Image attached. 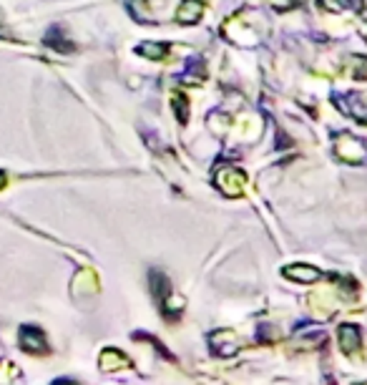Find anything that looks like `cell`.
<instances>
[{
	"instance_id": "cell-1",
	"label": "cell",
	"mask_w": 367,
	"mask_h": 385,
	"mask_svg": "<svg viewBox=\"0 0 367 385\" xmlns=\"http://www.w3.org/2000/svg\"><path fill=\"white\" fill-rule=\"evenodd\" d=\"M18 340H21V348L26 350V353H30V355H46V353H48V340H46L41 328L23 325Z\"/></svg>"
},
{
	"instance_id": "cell-2",
	"label": "cell",
	"mask_w": 367,
	"mask_h": 385,
	"mask_svg": "<svg viewBox=\"0 0 367 385\" xmlns=\"http://www.w3.org/2000/svg\"><path fill=\"white\" fill-rule=\"evenodd\" d=\"M244 181H247L244 171L234 169V166L221 169L219 174H217V184H219V189L224 194H232V197H239L241 189H244Z\"/></svg>"
},
{
	"instance_id": "cell-3",
	"label": "cell",
	"mask_w": 367,
	"mask_h": 385,
	"mask_svg": "<svg viewBox=\"0 0 367 385\" xmlns=\"http://www.w3.org/2000/svg\"><path fill=\"white\" fill-rule=\"evenodd\" d=\"M204 15V6L199 3V0H184V6L179 8V13H177V21L179 23H199V18Z\"/></svg>"
},
{
	"instance_id": "cell-4",
	"label": "cell",
	"mask_w": 367,
	"mask_h": 385,
	"mask_svg": "<svg viewBox=\"0 0 367 385\" xmlns=\"http://www.w3.org/2000/svg\"><path fill=\"white\" fill-rule=\"evenodd\" d=\"M284 275L290 279H295V282H317L322 277L315 267H307V264H292V267L284 270Z\"/></svg>"
},
{
	"instance_id": "cell-5",
	"label": "cell",
	"mask_w": 367,
	"mask_h": 385,
	"mask_svg": "<svg viewBox=\"0 0 367 385\" xmlns=\"http://www.w3.org/2000/svg\"><path fill=\"white\" fill-rule=\"evenodd\" d=\"M339 345H342V350H360L362 345V337H360V330L355 328V325H342L339 328Z\"/></svg>"
},
{
	"instance_id": "cell-6",
	"label": "cell",
	"mask_w": 367,
	"mask_h": 385,
	"mask_svg": "<svg viewBox=\"0 0 367 385\" xmlns=\"http://www.w3.org/2000/svg\"><path fill=\"white\" fill-rule=\"evenodd\" d=\"M139 53L141 56H148V58H166V46H161V43H143L141 48H139Z\"/></svg>"
},
{
	"instance_id": "cell-7",
	"label": "cell",
	"mask_w": 367,
	"mask_h": 385,
	"mask_svg": "<svg viewBox=\"0 0 367 385\" xmlns=\"http://www.w3.org/2000/svg\"><path fill=\"white\" fill-rule=\"evenodd\" d=\"M50 385H81V383H76L73 378H58V380H53Z\"/></svg>"
},
{
	"instance_id": "cell-8",
	"label": "cell",
	"mask_w": 367,
	"mask_h": 385,
	"mask_svg": "<svg viewBox=\"0 0 367 385\" xmlns=\"http://www.w3.org/2000/svg\"><path fill=\"white\" fill-rule=\"evenodd\" d=\"M3 184H6V174H0V189H3Z\"/></svg>"
}]
</instances>
